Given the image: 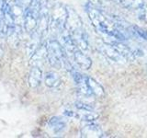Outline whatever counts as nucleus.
<instances>
[{
	"mask_svg": "<svg viewBox=\"0 0 147 138\" xmlns=\"http://www.w3.org/2000/svg\"><path fill=\"white\" fill-rule=\"evenodd\" d=\"M86 10L94 29L112 41H125L131 39V33H134L132 27L124 24L118 18L110 16L98 7L87 3Z\"/></svg>",
	"mask_w": 147,
	"mask_h": 138,
	"instance_id": "nucleus-1",
	"label": "nucleus"
},
{
	"mask_svg": "<svg viewBox=\"0 0 147 138\" xmlns=\"http://www.w3.org/2000/svg\"><path fill=\"white\" fill-rule=\"evenodd\" d=\"M98 47L106 57L119 64L131 63L134 61L137 55V52L133 51L129 46L123 44L122 41H101L98 43Z\"/></svg>",
	"mask_w": 147,
	"mask_h": 138,
	"instance_id": "nucleus-2",
	"label": "nucleus"
},
{
	"mask_svg": "<svg viewBox=\"0 0 147 138\" xmlns=\"http://www.w3.org/2000/svg\"><path fill=\"white\" fill-rule=\"evenodd\" d=\"M68 15L65 29L70 33L73 41L79 49L86 53L89 50L88 37L83 27V22L77 13L72 8H67Z\"/></svg>",
	"mask_w": 147,
	"mask_h": 138,
	"instance_id": "nucleus-3",
	"label": "nucleus"
},
{
	"mask_svg": "<svg viewBox=\"0 0 147 138\" xmlns=\"http://www.w3.org/2000/svg\"><path fill=\"white\" fill-rule=\"evenodd\" d=\"M46 47V61L50 66L56 68L61 69L64 64H68L67 56L64 53L63 46L56 40H50L48 41Z\"/></svg>",
	"mask_w": 147,
	"mask_h": 138,
	"instance_id": "nucleus-4",
	"label": "nucleus"
},
{
	"mask_svg": "<svg viewBox=\"0 0 147 138\" xmlns=\"http://www.w3.org/2000/svg\"><path fill=\"white\" fill-rule=\"evenodd\" d=\"M67 15V7L61 3L55 4L49 15V29L53 33H61L65 29Z\"/></svg>",
	"mask_w": 147,
	"mask_h": 138,
	"instance_id": "nucleus-5",
	"label": "nucleus"
},
{
	"mask_svg": "<svg viewBox=\"0 0 147 138\" xmlns=\"http://www.w3.org/2000/svg\"><path fill=\"white\" fill-rule=\"evenodd\" d=\"M40 10V5L36 0H30V4L24 9V13H23V25H24V29L27 33L31 34L36 30L37 25H38Z\"/></svg>",
	"mask_w": 147,
	"mask_h": 138,
	"instance_id": "nucleus-6",
	"label": "nucleus"
},
{
	"mask_svg": "<svg viewBox=\"0 0 147 138\" xmlns=\"http://www.w3.org/2000/svg\"><path fill=\"white\" fill-rule=\"evenodd\" d=\"M111 1L133 14L138 20L147 21V3L145 0H111Z\"/></svg>",
	"mask_w": 147,
	"mask_h": 138,
	"instance_id": "nucleus-7",
	"label": "nucleus"
},
{
	"mask_svg": "<svg viewBox=\"0 0 147 138\" xmlns=\"http://www.w3.org/2000/svg\"><path fill=\"white\" fill-rule=\"evenodd\" d=\"M67 59L70 60V62L72 61L73 64H75L77 67L84 69V70H87L92 66L91 58L84 51H82L79 48H76L71 54H69Z\"/></svg>",
	"mask_w": 147,
	"mask_h": 138,
	"instance_id": "nucleus-8",
	"label": "nucleus"
},
{
	"mask_svg": "<svg viewBox=\"0 0 147 138\" xmlns=\"http://www.w3.org/2000/svg\"><path fill=\"white\" fill-rule=\"evenodd\" d=\"M81 136L89 138L102 137L103 132L98 124L94 123L93 122H86V123L81 129Z\"/></svg>",
	"mask_w": 147,
	"mask_h": 138,
	"instance_id": "nucleus-9",
	"label": "nucleus"
},
{
	"mask_svg": "<svg viewBox=\"0 0 147 138\" xmlns=\"http://www.w3.org/2000/svg\"><path fill=\"white\" fill-rule=\"evenodd\" d=\"M43 78L42 70L40 66H31L30 71L29 73V77H28V84L31 89H36L38 87Z\"/></svg>",
	"mask_w": 147,
	"mask_h": 138,
	"instance_id": "nucleus-10",
	"label": "nucleus"
},
{
	"mask_svg": "<svg viewBox=\"0 0 147 138\" xmlns=\"http://www.w3.org/2000/svg\"><path fill=\"white\" fill-rule=\"evenodd\" d=\"M48 128L54 135H61L66 130V122L61 117L53 116L49 120Z\"/></svg>",
	"mask_w": 147,
	"mask_h": 138,
	"instance_id": "nucleus-11",
	"label": "nucleus"
},
{
	"mask_svg": "<svg viewBox=\"0 0 147 138\" xmlns=\"http://www.w3.org/2000/svg\"><path fill=\"white\" fill-rule=\"evenodd\" d=\"M46 60V47L45 45H42L41 47L37 49L35 52L32 54V57L30 59V64L31 66H40L42 64L43 61Z\"/></svg>",
	"mask_w": 147,
	"mask_h": 138,
	"instance_id": "nucleus-12",
	"label": "nucleus"
},
{
	"mask_svg": "<svg viewBox=\"0 0 147 138\" xmlns=\"http://www.w3.org/2000/svg\"><path fill=\"white\" fill-rule=\"evenodd\" d=\"M44 83L45 85L51 87V89H55V87H58L61 85V77L58 75L56 72L54 71H49L46 72L44 75Z\"/></svg>",
	"mask_w": 147,
	"mask_h": 138,
	"instance_id": "nucleus-13",
	"label": "nucleus"
},
{
	"mask_svg": "<svg viewBox=\"0 0 147 138\" xmlns=\"http://www.w3.org/2000/svg\"><path fill=\"white\" fill-rule=\"evenodd\" d=\"M87 84L91 90V93L93 95V97H96V98H102L105 95V91L103 87L101 86L99 83L95 80L94 78H92L90 76H87Z\"/></svg>",
	"mask_w": 147,
	"mask_h": 138,
	"instance_id": "nucleus-14",
	"label": "nucleus"
},
{
	"mask_svg": "<svg viewBox=\"0 0 147 138\" xmlns=\"http://www.w3.org/2000/svg\"><path fill=\"white\" fill-rule=\"evenodd\" d=\"M132 30L134 32V34L141 37L142 39L147 41V30L146 29H142V28L137 27V26H132Z\"/></svg>",
	"mask_w": 147,
	"mask_h": 138,
	"instance_id": "nucleus-15",
	"label": "nucleus"
},
{
	"mask_svg": "<svg viewBox=\"0 0 147 138\" xmlns=\"http://www.w3.org/2000/svg\"><path fill=\"white\" fill-rule=\"evenodd\" d=\"M0 35L5 36V28L3 24V13H2V0H0Z\"/></svg>",
	"mask_w": 147,
	"mask_h": 138,
	"instance_id": "nucleus-16",
	"label": "nucleus"
},
{
	"mask_svg": "<svg viewBox=\"0 0 147 138\" xmlns=\"http://www.w3.org/2000/svg\"><path fill=\"white\" fill-rule=\"evenodd\" d=\"M36 1L40 5L41 8H43V7H47L48 0H36Z\"/></svg>",
	"mask_w": 147,
	"mask_h": 138,
	"instance_id": "nucleus-17",
	"label": "nucleus"
},
{
	"mask_svg": "<svg viewBox=\"0 0 147 138\" xmlns=\"http://www.w3.org/2000/svg\"><path fill=\"white\" fill-rule=\"evenodd\" d=\"M88 3L93 5V6H95V7H98V5L101 3V0H88Z\"/></svg>",
	"mask_w": 147,
	"mask_h": 138,
	"instance_id": "nucleus-18",
	"label": "nucleus"
}]
</instances>
